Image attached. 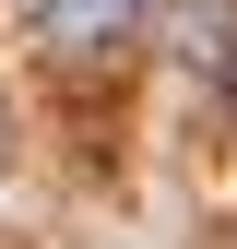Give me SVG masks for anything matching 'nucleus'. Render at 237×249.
Returning <instances> with one entry per match:
<instances>
[{"label": "nucleus", "mask_w": 237, "mask_h": 249, "mask_svg": "<svg viewBox=\"0 0 237 249\" xmlns=\"http://www.w3.org/2000/svg\"><path fill=\"white\" fill-rule=\"evenodd\" d=\"M142 24H154V0H36V36L59 59H107V48H131Z\"/></svg>", "instance_id": "f257e3e1"}, {"label": "nucleus", "mask_w": 237, "mask_h": 249, "mask_svg": "<svg viewBox=\"0 0 237 249\" xmlns=\"http://www.w3.org/2000/svg\"><path fill=\"white\" fill-rule=\"evenodd\" d=\"M178 36H190V48H178L190 71H225V59H237V48H225V36H237V0H202V12L178 24Z\"/></svg>", "instance_id": "f03ea898"}]
</instances>
